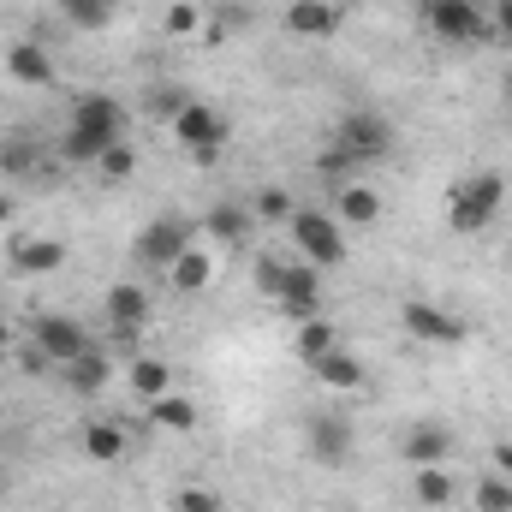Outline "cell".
Returning <instances> with one entry per match:
<instances>
[{
	"mask_svg": "<svg viewBox=\"0 0 512 512\" xmlns=\"http://www.w3.org/2000/svg\"><path fill=\"white\" fill-rule=\"evenodd\" d=\"M489 36H512V0H495L489 6Z\"/></svg>",
	"mask_w": 512,
	"mask_h": 512,
	"instance_id": "8d00e7d4",
	"label": "cell"
},
{
	"mask_svg": "<svg viewBox=\"0 0 512 512\" xmlns=\"http://www.w3.org/2000/svg\"><path fill=\"white\" fill-rule=\"evenodd\" d=\"M185 102H191V96H185V90H173V84H167V90H149V102H143V108H149V114H155V120H167V126H173V120H179V114H185Z\"/></svg>",
	"mask_w": 512,
	"mask_h": 512,
	"instance_id": "4dcf8cb0",
	"label": "cell"
},
{
	"mask_svg": "<svg viewBox=\"0 0 512 512\" xmlns=\"http://www.w3.org/2000/svg\"><path fill=\"white\" fill-rule=\"evenodd\" d=\"M471 507L477 512H512V483L507 477H483V483L471 489Z\"/></svg>",
	"mask_w": 512,
	"mask_h": 512,
	"instance_id": "83f0119b",
	"label": "cell"
},
{
	"mask_svg": "<svg viewBox=\"0 0 512 512\" xmlns=\"http://www.w3.org/2000/svg\"><path fill=\"white\" fill-rule=\"evenodd\" d=\"M501 203H507V179H501L495 167H477V173H465V179L447 191V227H453L459 239H471V233L495 227Z\"/></svg>",
	"mask_w": 512,
	"mask_h": 512,
	"instance_id": "7a4b0ae2",
	"label": "cell"
},
{
	"mask_svg": "<svg viewBox=\"0 0 512 512\" xmlns=\"http://www.w3.org/2000/svg\"><path fill=\"white\" fill-rule=\"evenodd\" d=\"M60 262H66L60 239H18L12 245V274H54Z\"/></svg>",
	"mask_w": 512,
	"mask_h": 512,
	"instance_id": "7402d4cb",
	"label": "cell"
},
{
	"mask_svg": "<svg viewBox=\"0 0 512 512\" xmlns=\"http://www.w3.org/2000/svg\"><path fill=\"white\" fill-rule=\"evenodd\" d=\"M6 72H12L18 84H30V90L54 84V60H48V48H36V42H12V48H6Z\"/></svg>",
	"mask_w": 512,
	"mask_h": 512,
	"instance_id": "ac0fdd59",
	"label": "cell"
},
{
	"mask_svg": "<svg viewBox=\"0 0 512 512\" xmlns=\"http://www.w3.org/2000/svg\"><path fill=\"white\" fill-rule=\"evenodd\" d=\"M30 346L60 370V364H72L78 352H90L96 340H90V334H84V322H72V316H42V322L30 328Z\"/></svg>",
	"mask_w": 512,
	"mask_h": 512,
	"instance_id": "30bf717a",
	"label": "cell"
},
{
	"mask_svg": "<svg viewBox=\"0 0 512 512\" xmlns=\"http://www.w3.org/2000/svg\"><path fill=\"white\" fill-rule=\"evenodd\" d=\"M96 173H102L108 185H114V179H131V173H137V149H131V143H114V149L96 161Z\"/></svg>",
	"mask_w": 512,
	"mask_h": 512,
	"instance_id": "f546056e",
	"label": "cell"
},
{
	"mask_svg": "<svg viewBox=\"0 0 512 512\" xmlns=\"http://www.w3.org/2000/svg\"><path fill=\"white\" fill-rule=\"evenodd\" d=\"M60 12H66V24H78V30H102V24H114V0H54Z\"/></svg>",
	"mask_w": 512,
	"mask_h": 512,
	"instance_id": "4316f807",
	"label": "cell"
},
{
	"mask_svg": "<svg viewBox=\"0 0 512 512\" xmlns=\"http://www.w3.org/2000/svg\"><path fill=\"white\" fill-rule=\"evenodd\" d=\"M251 209L245 203H215L209 215H203V233H209V245H245V233H251Z\"/></svg>",
	"mask_w": 512,
	"mask_h": 512,
	"instance_id": "d6986e66",
	"label": "cell"
},
{
	"mask_svg": "<svg viewBox=\"0 0 512 512\" xmlns=\"http://www.w3.org/2000/svg\"><path fill=\"white\" fill-rule=\"evenodd\" d=\"M0 167H6V173H30V167H36V149H30V143H6V149H0Z\"/></svg>",
	"mask_w": 512,
	"mask_h": 512,
	"instance_id": "d590c367",
	"label": "cell"
},
{
	"mask_svg": "<svg viewBox=\"0 0 512 512\" xmlns=\"http://www.w3.org/2000/svg\"><path fill=\"white\" fill-rule=\"evenodd\" d=\"M149 417H155V429H173V435H191V429H197V405H191L185 393L149 399Z\"/></svg>",
	"mask_w": 512,
	"mask_h": 512,
	"instance_id": "484cf974",
	"label": "cell"
},
{
	"mask_svg": "<svg viewBox=\"0 0 512 512\" xmlns=\"http://www.w3.org/2000/svg\"><path fill=\"white\" fill-rule=\"evenodd\" d=\"M149 316H155V298H149L137 280L108 286V322H114V340H137V334L149 328Z\"/></svg>",
	"mask_w": 512,
	"mask_h": 512,
	"instance_id": "7c38bea8",
	"label": "cell"
},
{
	"mask_svg": "<svg viewBox=\"0 0 512 512\" xmlns=\"http://www.w3.org/2000/svg\"><path fill=\"white\" fill-rule=\"evenodd\" d=\"M334 149H346L358 167H376V161H387V149H393V126H387L382 114H370V108H352L334 126Z\"/></svg>",
	"mask_w": 512,
	"mask_h": 512,
	"instance_id": "52a82bcc",
	"label": "cell"
},
{
	"mask_svg": "<svg viewBox=\"0 0 512 512\" xmlns=\"http://www.w3.org/2000/svg\"><path fill=\"white\" fill-rule=\"evenodd\" d=\"M209 280H215V256L203 251V245H191V251L167 268V286L185 292V298H191V292H209Z\"/></svg>",
	"mask_w": 512,
	"mask_h": 512,
	"instance_id": "44dd1931",
	"label": "cell"
},
{
	"mask_svg": "<svg viewBox=\"0 0 512 512\" xmlns=\"http://www.w3.org/2000/svg\"><path fill=\"white\" fill-rule=\"evenodd\" d=\"M6 221H12V197L0 191V227H6Z\"/></svg>",
	"mask_w": 512,
	"mask_h": 512,
	"instance_id": "f35d334b",
	"label": "cell"
},
{
	"mask_svg": "<svg viewBox=\"0 0 512 512\" xmlns=\"http://www.w3.org/2000/svg\"><path fill=\"white\" fill-rule=\"evenodd\" d=\"M399 322H405V334H411L417 346H465V334H471L453 310H441V304H429V298H405V304H399Z\"/></svg>",
	"mask_w": 512,
	"mask_h": 512,
	"instance_id": "9c48e42d",
	"label": "cell"
},
{
	"mask_svg": "<svg viewBox=\"0 0 512 512\" xmlns=\"http://www.w3.org/2000/svg\"><path fill=\"white\" fill-rule=\"evenodd\" d=\"M495 465H501V471H512V441H495Z\"/></svg>",
	"mask_w": 512,
	"mask_h": 512,
	"instance_id": "74e56055",
	"label": "cell"
},
{
	"mask_svg": "<svg viewBox=\"0 0 512 512\" xmlns=\"http://www.w3.org/2000/svg\"><path fill=\"white\" fill-rule=\"evenodd\" d=\"M6 346H12V328H6V322H0V352H6Z\"/></svg>",
	"mask_w": 512,
	"mask_h": 512,
	"instance_id": "ab89813d",
	"label": "cell"
},
{
	"mask_svg": "<svg viewBox=\"0 0 512 512\" xmlns=\"http://www.w3.org/2000/svg\"><path fill=\"white\" fill-rule=\"evenodd\" d=\"M286 30L292 36H334L340 30V6L334 0H292L286 6Z\"/></svg>",
	"mask_w": 512,
	"mask_h": 512,
	"instance_id": "e0dca14e",
	"label": "cell"
},
{
	"mask_svg": "<svg viewBox=\"0 0 512 512\" xmlns=\"http://www.w3.org/2000/svg\"><path fill=\"white\" fill-rule=\"evenodd\" d=\"M251 215H256V221H292L298 209H292V197H286L280 185H262V191H256V203H251Z\"/></svg>",
	"mask_w": 512,
	"mask_h": 512,
	"instance_id": "f1b7e54d",
	"label": "cell"
},
{
	"mask_svg": "<svg viewBox=\"0 0 512 512\" xmlns=\"http://www.w3.org/2000/svg\"><path fill=\"white\" fill-rule=\"evenodd\" d=\"M334 209H340V221H352V227H376V221H382V197H376L370 185H358V179L340 185Z\"/></svg>",
	"mask_w": 512,
	"mask_h": 512,
	"instance_id": "603a6c76",
	"label": "cell"
},
{
	"mask_svg": "<svg viewBox=\"0 0 512 512\" xmlns=\"http://www.w3.org/2000/svg\"><path fill=\"white\" fill-rule=\"evenodd\" d=\"M411 495H417V507H429V512L453 507V501H459V477H453V465H417Z\"/></svg>",
	"mask_w": 512,
	"mask_h": 512,
	"instance_id": "2e32d148",
	"label": "cell"
},
{
	"mask_svg": "<svg viewBox=\"0 0 512 512\" xmlns=\"http://www.w3.org/2000/svg\"><path fill=\"white\" fill-rule=\"evenodd\" d=\"M292 352H298L304 364H316V358L340 352V334H334V322H328V316H310V322H298V340H292Z\"/></svg>",
	"mask_w": 512,
	"mask_h": 512,
	"instance_id": "d4e9b609",
	"label": "cell"
},
{
	"mask_svg": "<svg viewBox=\"0 0 512 512\" xmlns=\"http://www.w3.org/2000/svg\"><path fill=\"white\" fill-rule=\"evenodd\" d=\"M126 382H131V393L149 405V399H161V393H173V370H167V358H131V370H126Z\"/></svg>",
	"mask_w": 512,
	"mask_h": 512,
	"instance_id": "cb8c5ba5",
	"label": "cell"
},
{
	"mask_svg": "<svg viewBox=\"0 0 512 512\" xmlns=\"http://www.w3.org/2000/svg\"><path fill=\"white\" fill-rule=\"evenodd\" d=\"M60 382H66V393H78V399H96L102 387L114 382V358H108L102 346H90V352H78L72 364H60Z\"/></svg>",
	"mask_w": 512,
	"mask_h": 512,
	"instance_id": "4fadbf2b",
	"label": "cell"
},
{
	"mask_svg": "<svg viewBox=\"0 0 512 512\" xmlns=\"http://www.w3.org/2000/svg\"><path fill=\"white\" fill-rule=\"evenodd\" d=\"M310 376H316V387H328V393H358V387L370 382L364 358H352L346 346H340V352H328V358H316V364H310Z\"/></svg>",
	"mask_w": 512,
	"mask_h": 512,
	"instance_id": "9a60e30c",
	"label": "cell"
},
{
	"mask_svg": "<svg viewBox=\"0 0 512 512\" xmlns=\"http://www.w3.org/2000/svg\"><path fill=\"white\" fill-rule=\"evenodd\" d=\"M179 512H227V501L215 495V489H203V483H191V489H179Z\"/></svg>",
	"mask_w": 512,
	"mask_h": 512,
	"instance_id": "836d02e7",
	"label": "cell"
},
{
	"mask_svg": "<svg viewBox=\"0 0 512 512\" xmlns=\"http://www.w3.org/2000/svg\"><path fill=\"white\" fill-rule=\"evenodd\" d=\"M114 143H126V108L114 96H78L72 114H66V137H60V155L66 161H102Z\"/></svg>",
	"mask_w": 512,
	"mask_h": 512,
	"instance_id": "6da1fadb",
	"label": "cell"
},
{
	"mask_svg": "<svg viewBox=\"0 0 512 512\" xmlns=\"http://www.w3.org/2000/svg\"><path fill=\"white\" fill-rule=\"evenodd\" d=\"M274 304H280L292 322L322 316V268H310V262H286V280H280Z\"/></svg>",
	"mask_w": 512,
	"mask_h": 512,
	"instance_id": "8fae6325",
	"label": "cell"
},
{
	"mask_svg": "<svg viewBox=\"0 0 512 512\" xmlns=\"http://www.w3.org/2000/svg\"><path fill=\"white\" fill-rule=\"evenodd\" d=\"M251 274H256V292H268V298H274V292H280V280H286V262L262 251V256H256V268H251Z\"/></svg>",
	"mask_w": 512,
	"mask_h": 512,
	"instance_id": "e575fe53",
	"label": "cell"
},
{
	"mask_svg": "<svg viewBox=\"0 0 512 512\" xmlns=\"http://www.w3.org/2000/svg\"><path fill=\"white\" fill-rule=\"evenodd\" d=\"M197 30H203V12L191 0H173L167 6V36H197Z\"/></svg>",
	"mask_w": 512,
	"mask_h": 512,
	"instance_id": "d6a6232c",
	"label": "cell"
},
{
	"mask_svg": "<svg viewBox=\"0 0 512 512\" xmlns=\"http://www.w3.org/2000/svg\"><path fill=\"white\" fill-rule=\"evenodd\" d=\"M399 459H405V465H447V459H453V429H447V423H417V429H405Z\"/></svg>",
	"mask_w": 512,
	"mask_h": 512,
	"instance_id": "5bb4252c",
	"label": "cell"
},
{
	"mask_svg": "<svg viewBox=\"0 0 512 512\" xmlns=\"http://www.w3.org/2000/svg\"><path fill=\"white\" fill-rule=\"evenodd\" d=\"M173 137L185 143V155H191L197 167H215L221 149H227V114L209 108V102H185V114L173 120Z\"/></svg>",
	"mask_w": 512,
	"mask_h": 512,
	"instance_id": "5b68a950",
	"label": "cell"
},
{
	"mask_svg": "<svg viewBox=\"0 0 512 512\" xmlns=\"http://www.w3.org/2000/svg\"><path fill=\"white\" fill-rule=\"evenodd\" d=\"M304 453H310L316 465H352V453H358L352 417H346V411H316V417L304 423Z\"/></svg>",
	"mask_w": 512,
	"mask_h": 512,
	"instance_id": "ba28073f",
	"label": "cell"
},
{
	"mask_svg": "<svg viewBox=\"0 0 512 512\" xmlns=\"http://www.w3.org/2000/svg\"><path fill=\"white\" fill-rule=\"evenodd\" d=\"M197 245V233H191V221L185 215H161V221H149L143 233H137V245H131V256H137V268H149V274H167L179 256Z\"/></svg>",
	"mask_w": 512,
	"mask_h": 512,
	"instance_id": "8992f818",
	"label": "cell"
},
{
	"mask_svg": "<svg viewBox=\"0 0 512 512\" xmlns=\"http://www.w3.org/2000/svg\"><path fill=\"white\" fill-rule=\"evenodd\" d=\"M417 18H423V30H429L435 42H453V48L489 36V12H483L477 0H423Z\"/></svg>",
	"mask_w": 512,
	"mask_h": 512,
	"instance_id": "277c9868",
	"label": "cell"
},
{
	"mask_svg": "<svg viewBox=\"0 0 512 512\" xmlns=\"http://www.w3.org/2000/svg\"><path fill=\"white\" fill-rule=\"evenodd\" d=\"M316 173H322V179H340V185H346V179H358V161H352L346 149H334V143H328V149L316 155Z\"/></svg>",
	"mask_w": 512,
	"mask_h": 512,
	"instance_id": "1f68e13d",
	"label": "cell"
},
{
	"mask_svg": "<svg viewBox=\"0 0 512 512\" xmlns=\"http://www.w3.org/2000/svg\"><path fill=\"white\" fill-rule=\"evenodd\" d=\"M78 447H84L96 465H114L131 441H126V429H120L114 417H90V423H84V435H78Z\"/></svg>",
	"mask_w": 512,
	"mask_h": 512,
	"instance_id": "ffe728a7",
	"label": "cell"
},
{
	"mask_svg": "<svg viewBox=\"0 0 512 512\" xmlns=\"http://www.w3.org/2000/svg\"><path fill=\"white\" fill-rule=\"evenodd\" d=\"M286 227H292L298 262H310V268H340V262H346V233H340L334 215H322V209H298Z\"/></svg>",
	"mask_w": 512,
	"mask_h": 512,
	"instance_id": "3957f363",
	"label": "cell"
}]
</instances>
